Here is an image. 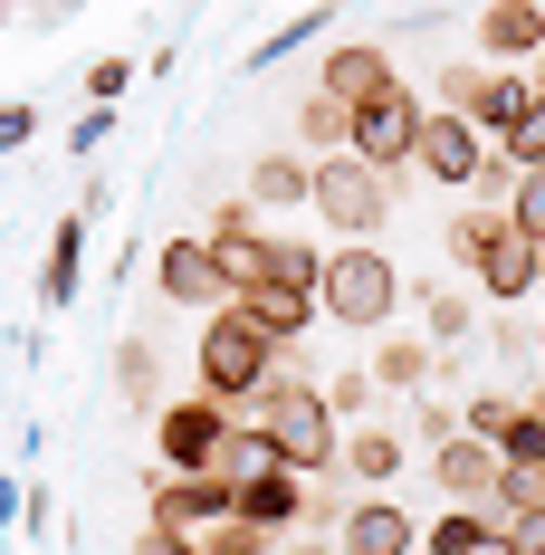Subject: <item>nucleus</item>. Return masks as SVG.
I'll return each mask as SVG.
<instances>
[{
	"label": "nucleus",
	"mask_w": 545,
	"mask_h": 555,
	"mask_svg": "<svg viewBox=\"0 0 545 555\" xmlns=\"http://www.w3.org/2000/svg\"><path fill=\"white\" fill-rule=\"evenodd\" d=\"M239 422H259L277 450H287V469H307V479H326L335 460H345V431H335V402H326V384H307V374H287L277 364V384L239 412Z\"/></svg>",
	"instance_id": "f257e3e1"
},
{
	"label": "nucleus",
	"mask_w": 545,
	"mask_h": 555,
	"mask_svg": "<svg viewBox=\"0 0 545 555\" xmlns=\"http://www.w3.org/2000/svg\"><path fill=\"white\" fill-rule=\"evenodd\" d=\"M269 384H277V345L249 326V317H230V307H220L211 326H202V392L230 402V422H239Z\"/></svg>",
	"instance_id": "f03ea898"
},
{
	"label": "nucleus",
	"mask_w": 545,
	"mask_h": 555,
	"mask_svg": "<svg viewBox=\"0 0 545 555\" xmlns=\"http://www.w3.org/2000/svg\"><path fill=\"white\" fill-rule=\"evenodd\" d=\"M316 307H326V326H392V307H402V269L382 259L374 240H345V249H326V287H316Z\"/></svg>",
	"instance_id": "7ed1b4c3"
},
{
	"label": "nucleus",
	"mask_w": 545,
	"mask_h": 555,
	"mask_svg": "<svg viewBox=\"0 0 545 555\" xmlns=\"http://www.w3.org/2000/svg\"><path fill=\"white\" fill-rule=\"evenodd\" d=\"M392 202H402V172H374L364 154H326L316 164V221L335 240H374L392 221Z\"/></svg>",
	"instance_id": "20e7f679"
},
{
	"label": "nucleus",
	"mask_w": 545,
	"mask_h": 555,
	"mask_svg": "<svg viewBox=\"0 0 545 555\" xmlns=\"http://www.w3.org/2000/svg\"><path fill=\"white\" fill-rule=\"evenodd\" d=\"M497 164V144L469 125L459 106H431V125H421V154H412V172H431L440 192H479Z\"/></svg>",
	"instance_id": "39448f33"
},
{
	"label": "nucleus",
	"mask_w": 545,
	"mask_h": 555,
	"mask_svg": "<svg viewBox=\"0 0 545 555\" xmlns=\"http://www.w3.org/2000/svg\"><path fill=\"white\" fill-rule=\"evenodd\" d=\"M421 125H431V106H421L412 87H392V96H374V106H354V144H345V154H364L374 172H412Z\"/></svg>",
	"instance_id": "423d86ee"
},
{
	"label": "nucleus",
	"mask_w": 545,
	"mask_h": 555,
	"mask_svg": "<svg viewBox=\"0 0 545 555\" xmlns=\"http://www.w3.org/2000/svg\"><path fill=\"white\" fill-rule=\"evenodd\" d=\"M154 287H164L172 307H202V317H220L239 297V278H230V259H220L211 240H164L154 249Z\"/></svg>",
	"instance_id": "0eeeda50"
},
{
	"label": "nucleus",
	"mask_w": 545,
	"mask_h": 555,
	"mask_svg": "<svg viewBox=\"0 0 545 555\" xmlns=\"http://www.w3.org/2000/svg\"><path fill=\"white\" fill-rule=\"evenodd\" d=\"M239 517V489L220 469H164L154 479V527H182V537H211Z\"/></svg>",
	"instance_id": "6e6552de"
},
{
	"label": "nucleus",
	"mask_w": 545,
	"mask_h": 555,
	"mask_svg": "<svg viewBox=\"0 0 545 555\" xmlns=\"http://www.w3.org/2000/svg\"><path fill=\"white\" fill-rule=\"evenodd\" d=\"M220 441H230V402H211V392H192V402H164V412H154V450H164V469H211Z\"/></svg>",
	"instance_id": "1a4fd4ad"
},
{
	"label": "nucleus",
	"mask_w": 545,
	"mask_h": 555,
	"mask_svg": "<svg viewBox=\"0 0 545 555\" xmlns=\"http://www.w3.org/2000/svg\"><path fill=\"white\" fill-rule=\"evenodd\" d=\"M431 479L450 507H489V489L507 479V460H497V441H479V431H459V441L431 450Z\"/></svg>",
	"instance_id": "9d476101"
},
{
	"label": "nucleus",
	"mask_w": 545,
	"mask_h": 555,
	"mask_svg": "<svg viewBox=\"0 0 545 555\" xmlns=\"http://www.w3.org/2000/svg\"><path fill=\"white\" fill-rule=\"evenodd\" d=\"M230 278L249 287V278H269V287H326V249H307V240H287V230H259L239 259H230Z\"/></svg>",
	"instance_id": "9b49d317"
},
{
	"label": "nucleus",
	"mask_w": 545,
	"mask_h": 555,
	"mask_svg": "<svg viewBox=\"0 0 545 555\" xmlns=\"http://www.w3.org/2000/svg\"><path fill=\"white\" fill-rule=\"evenodd\" d=\"M335 546L345 555H421V517L392 507V499H354L345 527H335Z\"/></svg>",
	"instance_id": "f8f14e48"
},
{
	"label": "nucleus",
	"mask_w": 545,
	"mask_h": 555,
	"mask_svg": "<svg viewBox=\"0 0 545 555\" xmlns=\"http://www.w3.org/2000/svg\"><path fill=\"white\" fill-rule=\"evenodd\" d=\"M230 317H249V326L269 335V345H297V335L316 326L326 307H316V287H269V278H249V287L230 297Z\"/></svg>",
	"instance_id": "ddd939ff"
},
{
	"label": "nucleus",
	"mask_w": 545,
	"mask_h": 555,
	"mask_svg": "<svg viewBox=\"0 0 545 555\" xmlns=\"http://www.w3.org/2000/svg\"><path fill=\"white\" fill-rule=\"evenodd\" d=\"M469 278H479V297H497V307H527V297H536V240L507 221L489 249L469 259Z\"/></svg>",
	"instance_id": "4468645a"
},
{
	"label": "nucleus",
	"mask_w": 545,
	"mask_h": 555,
	"mask_svg": "<svg viewBox=\"0 0 545 555\" xmlns=\"http://www.w3.org/2000/svg\"><path fill=\"white\" fill-rule=\"evenodd\" d=\"M316 87H326V96H345V106H374V96H392L402 77H392V57H382L374 39H335L326 67H316Z\"/></svg>",
	"instance_id": "2eb2a0df"
},
{
	"label": "nucleus",
	"mask_w": 545,
	"mask_h": 555,
	"mask_svg": "<svg viewBox=\"0 0 545 555\" xmlns=\"http://www.w3.org/2000/svg\"><path fill=\"white\" fill-rule=\"evenodd\" d=\"M479 49L489 57H545V0H489L479 10Z\"/></svg>",
	"instance_id": "dca6fc26"
},
{
	"label": "nucleus",
	"mask_w": 545,
	"mask_h": 555,
	"mask_svg": "<svg viewBox=\"0 0 545 555\" xmlns=\"http://www.w3.org/2000/svg\"><path fill=\"white\" fill-rule=\"evenodd\" d=\"M239 527H259V537L307 527V469H277V479H259V489H239Z\"/></svg>",
	"instance_id": "f3484780"
},
{
	"label": "nucleus",
	"mask_w": 545,
	"mask_h": 555,
	"mask_svg": "<svg viewBox=\"0 0 545 555\" xmlns=\"http://www.w3.org/2000/svg\"><path fill=\"white\" fill-rule=\"evenodd\" d=\"M77 278H87V211H67L57 240H49V269H39V307H49V317L77 307Z\"/></svg>",
	"instance_id": "a211bd4d"
},
{
	"label": "nucleus",
	"mask_w": 545,
	"mask_h": 555,
	"mask_svg": "<svg viewBox=\"0 0 545 555\" xmlns=\"http://www.w3.org/2000/svg\"><path fill=\"white\" fill-rule=\"evenodd\" d=\"M249 202H259V211L316 202V154H259V164H249Z\"/></svg>",
	"instance_id": "6ab92c4d"
},
{
	"label": "nucleus",
	"mask_w": 545,
	"mask_h": 555,
	"mask_svg": "<svg viewBox=\"0 0 545 555\" xmlns=\"http://www.w3.org/2000/svg\"><path fill=\"white\" fill-rule=\"evenodd\" d=\"M220 479H230V489H259V479H277V469H287V450L269 441V431H259V422H230V441H220V460H211Z\"/></svg>",
	"instance_id": "aec40b11"
},
{
	"label": "nucleus",
	"mask_w": 545,
	"mask_h": 555,
	"mask_svg": "<svg viewBox=\"0 0 545 555\" xmlns=\"http://www.w3.org/2000/svg\"><path fill=\"white\" fill-rule=\"evenodd\" d=\"M536 96H545L536 77H507V67H489V77H479V96H469V125H479V134H489V144H497V134H507L517 115L536 106Z\"/></svg>",
	"instance_id": "412c9836"
},
{
	"label": "nucleus",
	"mask_w": 545,
	"mask_h": 555,
	"mask_svg": "<svg viewBox=\"0 0 545 555\" xmlns=\"http://www.w3.org/2000/svg\"><path fill=\"white\" fill-rule=\"evenodd\" d=\"M297 134H307V154L326 164V154H345V144H354V106H345V96H326V87H307V96H297Z\"/></svg>",
	"instance_id": "4be33fe9"
},
{
	"label": "nucleus",
	"mask_w": 545,
	"mask_h": 555,
	"mask_svg": "<svg viewBox=\"0 0 545 555\" xmlns=\"http://www.w3.org/2000/svg\"><path fill=\"white\" fill-rule=\"evenodd\" d=\"M345 479H402V431L392 422H364V431H345V460H335Z\"/></svg>",
	"instance_id": "5701e85b"
},
{
	"label": "nucleus",
	"mask_w": 545,
	"mask_h": 555,
	"mask_svg": "<svg viewBox=\"0 0 545 555\" xmlns=\"http://www.w3.org/2000/svg\"><path fill=\"white\" fill-rule=\"evenodd\" d=\"M431 335H382V364H374V384H392V392H421L431 384Z\"/></svg>",
	"instance_id": "b1692460"
},
{
	"label": "nucleus",
	"mask_w": 545,
	"mask_h": 555,
	"mask_svg": "<svg viewBox=\"0 0 545 555\" xmlns=\"http://www.w3.org/2000/svg\"><path fill=\"white\" fill-rule=\"evenodd\" d=\"M497 460L527 469V479H545V402H517V422L497 431Z\"/></svg>",
	"instance_id": "393cba45"
},
{
	"label": "nucleus",
	"mask_w": 545,
	"mask_h": 555,
	"mask_svg": "<svg viewBox=\"0 0 545 555\" xmlns=\"http://www.w3.org/2000/svg\"><path fill=\"white\" fill-rule=\"evenodd\" d=\"M497 230H507V202H469V211H459V221H450V240H440V249H450V259H459V269H469V259H479V249H489Z\"/></svg>",
	"instance_id": "a878e982"
},
{
	"label": "nucleus",
	"mask_w": 545,
	"mask_h": 555,
	"mask_svg": "<svg viewBox=\"0 0 545 555\" xmlns=\"http://www.w3.org/2000/svg\"><path fill=\"white\" fill-rule=\"evenodd\" d=\"M479 546H489V517L479 507H450V517L421 527V555H479Z\"/></svg>",
	"instance_id": "bb28decb"
},
{
	"label": "nucleus",
	"mask_w": 545,
	"mask_h": 555,
	"mask_svg": "<svg viewBox=\"0 0 545 555\" xmlns=\"http://www.w3.org/2000/svg\"><path fill=\"white\" fill-rule=\"evenodd\" d=\"M421 317H431V345H469V335H479V307H469V297H459V287H431V297H421Z\"/></svg>",
	"instance_id": "cd10ccee"
},
{
	"label": "nucleus",
	"mask_w": 545,
	"mask_h": 555,
	"mask_svg": "<svg viewBox=\"0 0 545 555\" xmlns=\"http://www.w3.org/2000/svg\"><path fill=\"white\" fill-rule=\"evenodd\" d=\"M497 164H507V172H536V164H545V96L497 134Z\"/></svg>",
	"instance_id": "c85d7f7f"
},
{
	"label": "nucleus",
	"mask_w": 545,
	"mask_h": 555,
	"mask_svg": "<svg viewBox=\"0 0 545 555\" xmlns=\"http://www.w3.org/2000/svg\"><path fill=\"white\" fill-rule=\"evenodd\" d=\"M507 221L527 230V240H545V164H536V172H517V182H507Z\"/></svg>",
	"instance_id": "c756f323"
},
{
	"label": "nucleus",
	"mask_w": 545,
	"mask_h": 555,
	"mask_svg": "<svg viewBox=\"0 0 545 555\" xmlns=\"http://www.w3.org/2000/svg\"><path fill=\"white\" fill-rule=\"evenodd\" d=\"M115 384L134 392V402H154V345H144V335H125V345H115Z\"/></svg>",
	"instance_id": "7c9ffc66"
},
{
	"label": "nucleus",
	"mask_w": 545,
	"mask_h": 555,
	"mask_svg": "<svg viewBox=\"0 0 545 555\" xmlns=\"http://www.w3.org/2000/svg\"><path fill=\"white\" fill-rule=\"evenodd\" d=\"M326 20H335V10H307V20H287L277 39H259V57H249V67H277V57H297L307 39H316V29H326Z\"/></svg>",
	"instance_id": "2f4dec72"
},
{
	"label": "nucleus",
	"mask_w": 545,
	"mask_h": 555,
	"mask_svg": "<svg viewBox=\"0 0 545 555\" xmlns=\"http://www.w3.org/2000/svg\"><path fill=\"white\" fill-rule=\"evenodd\" d=\"M507 422H517V392H479V402L459 412V431H479V441H497Z\"/></svg>",
	"instance_id": "473e14b6"
},
{
	"label": "nucleus",
	"mask_w": 545,
	"mask_h": 555,
	"mask_svg": "<svg viewBox=\"0 0 545 555\" xmlns=\"http://www.w3.org/2000/svg\"><path fill=\"white\" fill-rule=\"evenodd\" d=\"M125 87H134V57H96V67H87V96H96V106H115Z\"/></svg>",
	"instance_id": "72a5a7b5"
},
{
	"label": "nucleus",
	"mask_w": 545,
	"mask_h": 555,
	"mask_svg": "<svg viewBox=\"0 0 545 555\" xmlns=\"http://www.w3.org/2000/svg\"><path fill=\"white\" fill-rule=\"evenodd\" d=\"M374 374H335V384H326V402H335V412H374Z\"/></svg>",
	"instance_id": "f704fd0d"
},
{
	"label": "nucleus",
	"mask_w": 545,
	"mask_h": 555,
	"mask_svg": "<svg viewBox=\"0 0 545 555\" xmlns=\"http://www.w3.org/2000/svg\"><path fill=\"white\" fill-rule=\"evenodd\" d=\"M412 422H421V441H459V412H450V402H412Z\"/></svg>",
	"instance_id": "c9c22d12"
},
{
	"label": "nucleus",
	"mask_w": 545,
	"mask_h": 555,
	"mask_svg": "<svg viewBox=\"0 0 545 555\" xmlns=\"http://www.w3.org/2000/svg\"><path fill=\"white\" fill-rule=\"evenodd\" d=\"M134 555H202V537H182V527H144Z\"/></svg>",
	"instance_id": "e433bc0d"
},
{
	"label": "nucleus",
	"mask_w": 545,
	"mask_h": 555,
	"mask_svg": "<svg viewBox=\"0 0 545 555\" xmlns=\"http://www.w3.org/2000/svg\"><path fill=\"white\" fill-rule=\"evenodd\" d=\"M106 125H115V106H87V115H77V134H67V144H77V154H96V144H106Z\"/></svg>",
	"instance_id": "4c0bfd02"
},
{
	"label": "nucleus",
	"mask_w": 545,
	"mask_h": 555,
	"mask_svg": "<svg viewBox=\"0 0 545 555\" xmlns=\"http://www.w3.org/2000/svg\"><path fill=\"white\" fill-rule=\"evenodd\" d=\"M29 134H39V115H29V106H0V154H10V144H29Z\"/></svg>",
	"instance_id": "58836bf2"
},
{
	"label": "nucleus",
	"mask_w": 545,
	"mask_h": 555,
	"mask_svg": "<svg viewBox=\"0 0 545 555\" xmlns=\"http://www.w3.org/2000/svg\"><path fill=\"white\" fill-rule=\"evenodd\" d=\"M20 517H29V489H20V479H0V527H20Z\"/></svg>",
	"instance_id": "ea45409f"
},
{
	"label": "nucleus",
	"mask_w": 545,
	"mask_h": 555,
	"mask_svg": "<svg viewBox=\"0 0 545 555\" xmlns=\"http://www.w3.org/2000/svg\"><path fill=\"white\" fill-rule=\"evenodd\" d=\"M297 555H345V546H335V537H307V546H297Z\"/></svg>",
	"instance_id": "a19ab883"
},
{
	"label": "nucleus",
	"mask_w": 545,
	"mask_h": 555,
	"mask_svg": "<svg viewBox=\"0 0 545 555\" xmlns=\"http://www.w3.org/2000/svg\"><path fill=\"white\" fill-rule=\"evenodd\" d=\"M536 297H545V240H536Z\"/></svg>",
	"instance_id": "79ce46f5"
},
{
	"label": "nucleus",
	"mask_w": 545,
	"mask_h": 555,
	"mask_svg": "<svg viewBox=\"0 0 545 555\" xmlns=\"http://www.w3.org/2000/svg\"><path fill=\"white\" fill-rule=\"evenodd\" d=\"M536 335H545V297H536Z\"/></svg>",
	"instance_id": "37998d69"
},
{
	"label": "nucleus",
	"mask_w": 545,
	"mask_h": 555,
	"mask_svg": "<svg viewBox=\"0 0 545 555\" xmlns=\"http://www.w3.org/2000/svg\"><path fill=\"white\" fill-rule=\"evenodd\" d=\"M536 87H545V57H536Z\"/></svg>",
	"instance_id": "c03bdc74"
},
{
	"label": "nucleus",
	"mask_w": 545,
	"mask_h": 555,
	"mask_svg": "<svg viewBox=\"0 0 545 555\" xmlns=\"http://www.w3.org/2000/svg\"><path fill=\"white\" fill-rule=\"evenodd\" d=\"M57 10H77V0H57Z\"/></svg>",
	"instance_id": "a18cd8bd"
},
{
	"label": "nucleus",
	"mask_w": 545,
	"mask_h": 555,
	"mask_svg": "<svg viewBox=\"0 0 545 555\" xmlns=\"http://www.w3.org/2000/svg\"><path fill=\"white\" fill-rule=\"evenodd\" d=\"M536 402H545V384H536Z\"/></svg>",
	"instance_id": "49530a36"
}]
</instances>
